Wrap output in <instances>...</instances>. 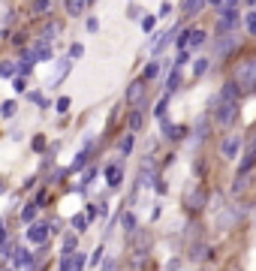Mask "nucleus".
<instances>
[{"label": "nucleus", "mask_w": 256, "mask_h": 271, "mask_svg": "<svg viewBox=\"0 0 256 271\" xmlns=\"http://www.w3.org/2000/svg\"><path fill=\"white\" fill-rule=\"evenodd\" d=\"M253 169H256V157H244V163H241V169H238V175H235V181H232V193L238 196L241 190H247L250 187V175H253Z\"/></svg>", "instance_id": "obj_1"}, {"label": "nucleus", "mask_w": 256, "mask_h": 271, "mask_svg": "<svg viewBox=\"0 0 256 271\" xmlns=\"http://www.w3.org/2000/svg\"><path fill=\"white\" fill-rule=\"evenodd\" d=\"M238 91H256V60H247L238 66Z\"/></svg>", "instance_id": "obj_2"}, {"label": "nucleus", "mask_w": 256, "mask_h": 271, "mask_svg": "<svg viewBox=\"0 0 256 271\" xmlns=\"http://www.w3.org/2000/svg\"><path fill=\"white\" fill-rule=\"evenodd\" d=\"M214 118H217V124H220V127H232L235 118H238V103H217Z\"/></svg>", "instance_id": "obj_3"}, {"label": "nucleus", "mask_w": 256, "mask_h": 271, "mask_svg": "<svg viewBox=\"0 0 256 271\" xmlns=\"http://www.w3.org/2000/svg\"><path fill=\"white\" fill-rule=\"evenodd\" d=\"M49 238H51V229H49V223H30V226H27V241H30V244L43 247Z\"/></svg>", "instance_id": "obj_4"}, {"label": "nucleus", "mask_w": 256, "mask_h": 271, "mask_svg": "<svg viewBox=\"0 0 256 271\" xmlns=\"http://www.w3.org/2000/svg\"><path fill=\"white\" fill-rule=\"evenodd\" d=\"M235 46H238V36H232V33H223L220 40L214 43V54H217V57H226L229 52H235Z\"/></svg>", "instance_id": "obj_5"}, {"label": "nucleus", "mask_w": 256, "mask_h": 271, "mask_svg": "<svg viewBox=\"0 0 256 271\" xmlns=\"http://www.w3.org/2000/svg\"><path fill=\"white\" fill-rule=\"evenodd\" d=\"M205 202H208V193H205L202 187H196V190L187 193V208H190V211H202Z\"/></svg>", "instance_id": "obj_6"}, {"label": "nucleus", "mask_w": 256, "mask_h": 271, "mask_svg": "<svg viewBox=\"0 0 256 271\" xmlns=\"http://www.w3.org/2000/svg\"><path fill=\"white\" fill-rule=\"evenodd\" d=\"M238 151H241V136H229V139L220 145L223 160H235V157H238Z\"/></svg>", "instance_id": "obj_7"}, {"label": "nucleus", "mask_w": 256, "mask_h": 271, "mask_svg": "<svg viewBox=\"0 0 256 271\" xmlns=\"http://www.w3.org/2000/svg\"><path fill=\"white\" fill-rule=\"evenodd\" d=\"M127 100H130L133 106H142V100H145V82H142V79L127 88Z\"/></svg>", "instance_id": "obj_8"}, {"label": "nucleus", "mask_w": 256, "mask_h": 271, "mask_svg": "<svg viewBox=\"0 0 256 271\" xmlns=\"http://www.w3.org/2000/svg\"><path fill=\"white\" fill-rule=\"evenodd\" d=\"M217 103H238V85L235 82H226L220 97H217Z\"/></svg>", "instance_id": "obj_9"}, {"label": "nucleus", "mask_w": 256, "mask_h": 271, "mask_svg": "<svg viewBox=\"0 0 256 271\" xmlns=\"http://www.w3.org/2000/svg\"><path fill=\"white\" fill-rule=\"evenodd\" d=\"M121 178H124V172H121L118 163L105 169V184H108V187H121Z\"/></svg>", "instance_id": "obj_10"}, {"label": "nucleus", "mask_w": 256, "mask_h": 271, "mask_svg": "<svg viewBox=\"0 0 256 271\" xmlns=\"http://www.w3.org/2000/svg\"><path fill=\"white\" fill-rule=\"evenodd\" d=\"M181 82H184V79H181V69H172V75L166 79V97H172L181 88Z\"/></svg>", "instance_id": "obj_11"}, {"label": "nucleus", "mask_w": 256, "mask_h": 271, "mask_svg": "<svg viewBox=\"0 0 256 271\" xmlns=\"http://www.w3.org/2000/svg\"><path fill=\"white\" fill-rule=\"evenodd\" d=\"M63 9H66V12H69L72 18H79L82 12H88V3H85V0H69V3H66Z\"/></svg>", "instance_id": "obj_12"}, {"label": "nucleus", "mask_w": 256, "mask_h": 271, "mask_svg": "<svg viewBox=\"0 0 256 271\" xmlns=\"http://www.w3.org/2000/svg\"><path fill=\"white\" fill-rule=\"evenodd\" d=\"M142 124H145V114H142V106H136L130 114V130L136 133V130H142Z\"/></svg>", "instance_id": "obj_13"}, {"label": "nucleus", "mask_w": 256, "mask_h": 271, "mask_svg": "<svg viewBox=\"0 0 256 271\" xmlns=\"http://www.w3.org/2000/svg\"><path fill=\"white\" fill-rule=\"evenodd\" d=\"M208 130H211V121H208V114H202V118L196 121V139L202 142V139L208 136Z\"/></svg>", "instance_id": "obj_14"}, {"label": "nucleus", "mask_w": 256, "mask_h": 271, "mask_svg": "<svg viewBox=\"0 0 256 271\" xmlns=\"http://www.w3.org/2000/svg\"><path fill=\"white\" fill-rule=\"evenodd\" d=\"M57 33H60V24H54V21H51V24H49V27L43 30V36H40V43H46V46H49V43L54 40Z\"/></svg>", "instance_id": "obj_15"}, {"label": "nucleus", "mask_w": 256, "mask_h": 271, "mask_svg": "<svg viewBox=\"0 0 256 271\" xmlns=\"http://www.w3.org/2000/svg\"><path fill=\"white\" fill-rule=\"evenodd\" d=\"M214 9H217V15H226V12H235V9H241V6L232 3V0H220V3H214Z\"/></svg>", "instance_id": "obj_16"}, {"label": "nucleus", "mask_w": 256, "mask_h": 271, "mask_svg": "<svg viewBox=\"0 0 256 271\" xmlns=\"http://www.w3.org/2000/svg\"><path fill=\"white\" fill-rule=\"evenodd\" d=\"M72 253H76V235H66L60 244V256H72Z\"/></svg>", "instance_id": "obj_17"}, {"label": "nucleus", "mask_w": 256, "mask_h": 271, "mask_svg": "<svg viewBox=\"0 0 256 271\" xmlns=\"http://www.w3.org/2000/svg\"><path fill=\"white\" fill-rule=\"evenodd\" d=\"M157 72H160V63H157V60H154V63H148V66H145V72H142V82L157 79Z\"/></svg>", "instance_id": "obj_18"}, {"label": "nucleus", "mask_w": 256, "mask_h": 271, "mask_svg": "<svg viewBox=\"0 0 256 271\" xmlns=\"http://www.w3.org/2000/svg\"><path fill=\"white\" fill-rule=\"evenodd\" d=\"M15 72H18V66L15 63H0V75H3V79H15Z\"/></svg>", "instance_id": "obj_19"}, {"label": "nucleus", "mask_w": 256, "mask_h": 271, "mask_svg": "<svg viewBox=\"0 0 256 271\" xmlns=\"http://www.w3.org/2000/svg\"><path fill=\"white\" fill-rule=\"evenodd\" d=\"M36 211H40V205H36V202L27 205V208L21 211V220H24V223H33V220H36Z\"/></svg>", "instance_id": "obj_20"}, {"label": "nucleus", "mask_w": 256, "mask_h": 271, "mask_svg": "<svg viewBox=\"0 0 256 271\" xmlns=\"http://www.w3.org/2000/svg\"><path fill=\"white\" fill-rule=\"evenodd\" d=\"M15 111H18V106H15L12 100H6L3 106H0V114H3V118H12V114H15Z\"/></svg>", "instance_id": "obj_21"}, {"label": "nucleus", "mask_w": 256, "mask_h": 271, "mask_svg": "<svg viewBox=\"0 0 256 271\" xmlns=\"http://www.w3.org/2000/svg\"><path fill=\"white\" fill-rule=\"evenodd\" d=\"M208 3H202V0H190V3H184V9L190 12V15H196V12H202Z\"/></svg>", "instance_id": "obj_22"}, {"label": "nucleus", "mask_w": 256, "mask_h": 271, "mask_svg": "<svg viewBox=\"0 0 256 271\" xmlns=\"http://www.w3.org/2000/svg\"><path fill=\"white\" fill-rule=\"evenodd\" d=\"M166 108H169V97L163 94V100H160V103H157V108H154V114H157V118H160V121L166 118Z\"/></svg>", "instance_id": "obj_23"}, {"label": "nucleus", "mask_w": 256, "mask_h": 271, "mask_svg": "<svg viewBox=\"0 0 256 271\" xmlns=\"http://www.w3.org/2000/svg\"><path fill=\"white\" fill-rule=\"evenodd\" d=\"M66 72H69V60H60V69H57V75H54V82H51V85H60Z\"/></svg>", "instance_id": "obj_24"}, {"label": "nucleus", "mask_w": 256, "mask_h": 271, "mask_svg": "<svg viewBox=\"0 0 256 271\" xmlns=\"http://www.w3.org/2000/svg\"><path fill=\"white\" fill-rule=\"evenodd\" d=\"M244 24H247V33L256 36V12H247V15H244Z\"/></svg>", "instance_id": "obj_25"}, {"label": "nucleus", "mask_w": 256, "mask_h": 271, "mask_svg": "<svg viewBox=\"0 0 256 271\" xmlns=\"http://www.w3.org/2000/svg\"><path fill=\"white\" fill-rule=\"evenodd\" d=\"M72 226H76L79 232H85V229H88V217H85V214H76V217H72Z\"/></svg>", "instance_id": "obj_26"}, {"label": "nucleus", "mask_w": 256, "mask_h": 271, "mask_svg": "<svg viewBox=\"0 0 256 271\" xmlns=\"http://www.w3.org/2000/svg\"><path fill=\"white\" fill-rule=\"evenodd\" d=\"M118 148H121V154H130V151H133V136H124V139L118 142Z\"/></svg>", "instance_id": "obj_27"}, {"label": "nucleus", "mask_w": 256, "mask_h": 271, "mask_svg": "<svg viewBox=\"0 0 256 271\" xmlns=\"http://www.w3.org/2000/svg\"><path fill=\"white\" fill-rule=\"evenodd\" d=\"M85 268V253H72V271H82Z\"/></svg>", "instance_id": "obj_28"}, {"label": "nucleus", "mask_w": 256, "mask_h": 271, "mask_svg": "<svg viewBox=\"0 0 256 271\" xmlns=\"http://www.w3.org/2000/svg\"><path fill=\"white\" fill-rule=\"evenodd\" d=\"M205 69H208V60H205V57H199V60L193 63V75H202Z\"/></svg>", "instance_id": "obj_29"}, {"label": "nucleus", "mask_w": 256, "mask_h": 271, "mask_svg": "<svg viewBox=\"0 0 256 271\" xmlns=\"http://www.w3.org/2000/svg\"><path fill=\"white\" fill-rule=\"evenodd\" d=\"M57 271H72V256H60V262H57Z\"/></svg>", "instance_id": "obj_30"}, {"label": "nucleus", "mask_w": 256, "mask_h": 271, "mask_svg": "<svg viewBox=\"0 0 256 271\" xmlns=\"http://www.w3.org/2000/svg\"><path fill=\"white\" fill-rule=\"evenodd\" d=\"M154 24H157V15H145L142 18V30H154Z\"/></svg>", "instance_id": "obj_31"}, {"label": "nucleus", "mask_w": 256, "mask_h": 271, "mask_svg": "<svg viewBox=\"0 0 256 271\" xmlns=\"http://www.w3.org/2000/svg\"><path fill=\"white\" fill-rule=\"evenodd\" d=\"M49 9H51L49 0H40V3H33V12H40V15H43V12H49Z\"/></svg>", "instance_id": "obj_32"}, {"label": "nucleus", "mask_w": 256, "mask_h": 271, "mask_svg": "<svg viewBox=\"0 0 256 271\" xmlns=\"http://www.w3.org/2000/svg\"><path fill=\"white\" fill-rule=\"evenodd\" d=\"M124 229L127 232H136V217L133 214H124Z\"/></svg>", "instance_id": "obj_33"}, {"label": "nucleus", "mask_w": 256, "mask_h": 271, "mask_svg": "<svg viewBox=\"0 0 256 271\" xmlns=\"http://www.w3.org/2000/svg\"><path fill=\"white\" fill-rule=\"evenodd\" d=\"M33 151H46V139L43 136H33Z\"/></svg>", "instance_id": "obj_34"}, {"label": "nucleus", "mask_w": 256, "mask_h": 271, "mask_svg": "<svg viewBox=\"0 0 256 271\" xmlns=\"http://www.w3.org/2000/svg\"><path fill=\"white\" fill-rule=\"evenodd\" d=\"M169 15H172V3H163V6H160V15H157V18H169Z\"/></svg>", "instance_id": "obj_35"}, {"label": "nucleus", "mask_w": 256, "mask_h": 271, "mask_svg": "<svg viewBox=\"0 0 256 271\" xmlns=\"http://www.w3.org/2000/svg\"><path fill=\"white\" fill-rule=\"evenodd\" d=\"M82 54H85V49H82L79 43H76V46H72V49H69V57H82Z\"/></svg>", "instance_id": "obj_36"}, {"label": "nucleus", "mask_w": 256, "mask_h": 271, "mask_svg": "<svg viewBox=\"0 0 256 271\" xmlns=\"http://www.w3.org/2000/svg\"><path fill=\"white\" fill-rule=\"evenodd\" d=\"M100 259H102V247H97V250H94V256H91V265H100Z\"/></svg>", "instance_id": "obj_37"}, {"label": "nucleus", "mask_w": 256, "mask_h": 271, "mask_svg": "<svg viewBox=\"0 0 256 271\" xmlns=\"http://www.w3.org/2000/svg\"><path fill=\"white\" fill-rule=\"evenodd\" d=\"M66 108H69V100H66V97H60V100H57V111H66Z\"/></svg>", "instance_id": "obj_38"}, {"label": "nucleus", "mask_w": 256, "mask_h": 271, "mask_svg": "<svg viewBox=\"0 0 256 271\" xmlns=\"http://www.w3.org/2000/svg\"><path fill=\"white\" fill-rule=\"evenodd\" d=\"M102 271H115V262H108V265H105V268H102Z\"/></svg>", "instance_id": "obj_39"}, {"label": "nucleus", "mask_w": 256, "mask_h": 271, "mask_svg": "<svg viewBox=\"0 0 256 271\" xmlns=\"http://www.w3.org/2000/svg\"><path fill=\"white\" fill-rule=\"evenodd\" d=\"M0 193H3V181H0Z\"/></svg>", "instance_id": "obj_40"}, {"label": "nucleus", "mask_w": 256, "mask_h": 271, "mask_svg": "<svg viewBox=\"0 0 256 271\" xmlns=\"http://www.w3.org/2000/svg\"><path fill=\"white\" fill-rule=\"evenodd\" d=\"M0 229H3V220H0Z\"/></svg>", "instance_id": "obj_41"}]
</instances>
